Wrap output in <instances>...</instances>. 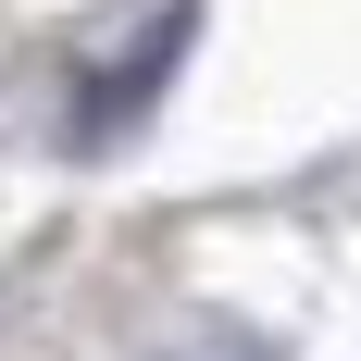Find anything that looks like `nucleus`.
<instances>
[{"label": "nucleus", "instance_id": "nucleus-1", "mask_svg": "<svg viewBox=\"0 0 361 361\" xmlns=\"http://www.w3.org/2000/svg\"><path fill=\"white\" fill-rule=\"evenodd\" d=\"M149 361H262V349H250L237 324H187V336H162Z\"/></svg>", "mask_w": 361, "mask_h": 361}]
</instances>
